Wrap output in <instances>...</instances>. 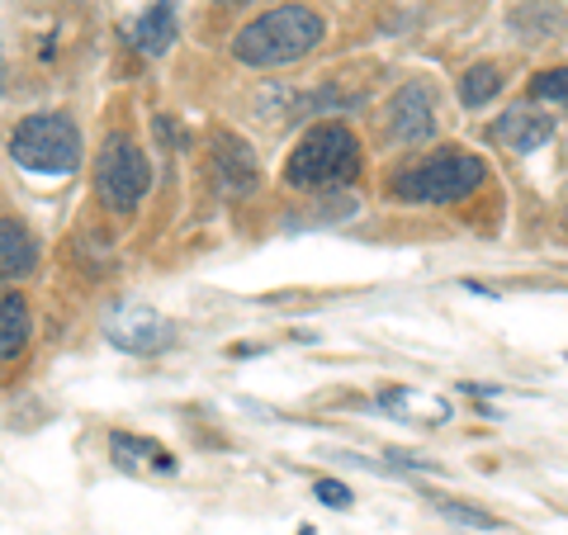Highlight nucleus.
Instances as JSON below:
<instances>
[{"instance_id":"nucleus-17","label":"nucleus","mask_w":568,"mask_h":535,"mask_svg":"<svg viewBox=\"0 0 568 535\" xmlns=\"http://www.w3.org/2000/svg\"><path fill=\"white\" fill-rule=\"evenodd\" d=\"M531 95H535V100H550V105H568V66L540 72V76L531 81Z\"/></svg>"},{"instance_id":"nucleus-7","label":"nucleus","mask_w":568,"mask_h":535,"mask_svg":"<svg viewBox=\"0 0 568 535\" xmlns=\"http://www.w3.org/2000/svg\"><path fill=\"white\" fill-rule=\"evenodd\" d=\"M388 133H394L398 143H427L436 138V100H431V90L422 81H408L394 105H388Z\"/></svg>"},{"instance_id":"nucleus-16","label":"nucleus","mask_w":568,"mask_h":535,"mask_svg":"<svg viewBox=\"0 0 568 535\" xmlns=\"http://www.w3.org/2000/svg\"><path fill=\"white\" fill-rule=\"evenodd\" d=\"M441 516H450L455 526H469V531H497L503 521H497L493 512H483V507H469V502H455V498H441Z\"/></svg>"},{"instance_id":"nucleus-1","label":"nucleus","mask_w":568,"mask_h":535,"mask_svg":"<svg viewBox=\"0 0 568 535\" xmlns=\"http://www.w3.org/2000/svg\"><path fill=\"white\" fill-rule=\"evenodd\" d=\"M322 38H328V24H322L318 10L308 5H275L266 15H256L247 29L233 38V58L242 66H289L308 58Z\"/></svg>"},{"instance_id":"nucleus-3","label":"nucleus","mask_w":568,"mask_h":535,"mask_svg":"<svg viewBox=\"0 0 568 535\" xmlns=\"http://www.w3.org/2000/svg\"><path fill=\"white\" fill-rule=\"evenodd\" d=\"M483 181V161L459 153V147H445L436 157H422L412 161V167H403L388 190H394V199H408V204H455L473 195Z\"/></svg>"},{"instance_id":"nucleus-13","label":"nucleus","mask_w":568,"mask_h":535,"mask_svg":"<svg viewBox=\"0 0 568 535\" xmlns=\"http://www.w3.org/2000/svg\"><path fill=\"white\" fill-rule=\"evenodd\" d=\"M175 44V0H152V10L133 24V48L143 58H161Z\"/></svg>"},{"instance_id":"nucleus-18","label":"nucleus","mask_w":568,"mask_h":535,"mask_svg":"<svg viewBox=\"0 0 568 535\" xmlns=\"http://www.w3.org/2000/svg\"><path fill=\"white\" fill-rule=\"evenodd\" d=\"M318 502H328V507H336V512H346L350 507V488L342 484V478H318Z\"/></svg>"},{"instance_id":"nucleus-9","label":"nucleus","mask_w":568,"mask_h":535,"mask_svg":"<svg viewBox=\"0 0 568 535\" xmlns=\"http://www.w3.org/2000/svg\"><path fill=\"white\" fill-rule=\"evenodd\" d=\"M493 138L511 147V153H535V147H545L554 138V119L531 114V109H507V114L493 123Z\"/></svg>"},{"instance_id":"nucleus-6","label":"nucleus","mask_w":568,"mask_h":535,"mask_svg":"<svg viewBox=\"0 0 568 535\" xmlns=\"http://www.w3.org/2000/svg\"><path fill=\"white\" fill-rule=\"evenodd\" d=\"M104 337L128 355H161L175 341V327L147 304H110V313H104Z\"/></svg>"},{"instance_id":"nucleus-19","label":"nucleus","mask_w":568,"mask_h":535,"mask_svg":"<svg viewBox=\"0 0 568 535\" xmlns=\"http://www.w3.org/2000/svg\"><path fill=\"white\" fill-rule=\"evenodd\" d=\"M219 5H242V0H219Z\"/></svg>"},{"instance_id":"nucleus-5","label":"nucleus","mask_w":568,"mask_h":535,"mask_svg":"<svg viewBox=\"0 0 568 535\" xmlns=\"http://www.w3.org/2000/svg\"><path fill=\"white\" fill-rule=\"evenodd\" d=\"M152 190V161L128 133H110L95 157V195L110 214H133Z\"/></svg>"},{"instance_id":"nucleus-4","label":"nucleus","mask_w":568,"mask_h":535,"mask_svg":"<svg viewBox=\"0 0 568 535\" xmlns=\"http://www.w3.org/2000/svg\"><path fill=\"white\" fill-rule=\"evenodd\" d=\"M10 157L34 175H72L81 167V129L66 114H34L15 129Z\"/></svg>"},{"instance_id":"nucleus-2","label":"nucleus","mask_w":568,"mask_h":535,"mask_svg":"<svg viewBox=\"0 0 568 535\" xmlns=\"http://www.w3.org/2000/svg\"><path fill=\"white\" fill-rule=\"evenodd\" d=\"M289 185L299 190H328V185H346L360 175V143L356 133L342 123H318L304 133V143L289 153Z\"/></svg>"},{"instance_id":"nucleus-8","label":"nucleus","mask_w":568,"mask_h":535,"mask_svg":"<svg viewBox=\"0 0 568 535\" xmlns=\"http://www.w3.org/2000/svg\"><path fill=\"white\" fill-rule=\"evenodd\" d=\"M213 171H219L223 195H251L256 190V153L251 143H242L237 133H213Z\"/></svg>"},{"instance_id":"nucleus-10","label":"nucleus","mask_w":568,"mask_h":535,"mask_svg":"<svg viewBox=\"0 0 568 535\" xmlns=\"http://www.w3.org/2000/svg\"><path fill=\"white\" fill-rule=\"evenodd\" d=\"M34 266H38V246L29 238V228L5 218V223H0V284H15L24 276H34Z\"/></svg>"},{"instance_id":"nucleus-15","label":"nucleus","mask_w":568,"mask_h":535,"mask_svg":"<svg viewBox=\"0 0 568 535\" xmlns=\"http://www.w3.org/2000/svg\"><path fill=\"white\" fill-rule=\"evenodd\" d=\"M497 90H503V72H497L493 62H479V66H469V72H465V81H459V105L483 109Z\"/></svg>"},{"instance_id":"nucleus-11","label":"nucleus","mask_w":568,"mask_h":535,"mask_svg":"<svg viewBox=\"0 0 568 535\" xmlns=\"http://www.w3.org/2000/svg\"><path fill=\"white\" fill-rule=\"evenodd\" d=\"M379 408L394 413L398 422H431V427L450 422V403L436 393H422V389H384L379 393Z\"/></svg>"},{"instance_id":"nucleus-12","label":"nucleus","mask_w":568,"mask_h":535,"mask_svg":"<svg viewBox=\"0 0 568 535\" xmlns=\"http://www.w3.org/2000/svg\"><path fill=\"white\" fill-rule=\"evenodd\" d=\"M110 455L119 470H157V474H175V455L166 446H157V441H147V436H128V431H114L110 436Z\"/></svg>"},{"instance_id":"nucleus-14","label":"nucleus","mask_w":568,"mask_h":535,"mask_svg":"<svg viewBox=\"0 0 568 535\" xmlns=\"http://www.w3.org/2000/svg\"><path fill=\"white\" fill-rule=\"evenodd\" d=\"M29 304L20 294L0 299V361H15V355L29 346Z\"/></svg>"}]
</instances>
